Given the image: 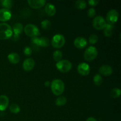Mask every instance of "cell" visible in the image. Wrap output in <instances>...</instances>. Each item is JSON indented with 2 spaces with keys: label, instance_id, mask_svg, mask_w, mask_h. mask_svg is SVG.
<instances>
[{
  "label": "cell",
  "instance_id": "1",
  "mask_svg": "<svg viewBox=\"0 0 121 121\" xmlns=\"http://www.w3.org/2000/svg\"><path fill=\"white\" fill-rule=\"evenodd\" d=\"M51 90L54 95L60 96L65 91V83L60 79H54L50 83Z\"/></svg>",
  "mask_w": 121,
  "mask_h": 121
},
{
  "label": "cell",
  "instance_id": "2",
  "mask_svg": "<svg viewBox=\"0 0 121 121\" xmlns=\"http://www.w3.org/2000/svg\"><path fill=\"white\" fill-rule=\"evenodd\" d=\"M11 27L5 22L0 23V40H7L13 36Z\"/></svg>",
  "mask_w": 121,
  "mask_h": 121
},
{
  "label": "cell",
  "instance_id": "3",
  "mask_svg": "<svg viewBox=\"0 0 121 121\" xmlns=\"http://www.w3.org/2000/svg\"><path fill=\"white\" fill-rule=\"evenodd\" d=\"M98 51L94 46L87 47L84 53V59L87 61H91L95 59L98 56Z\"/></svg>",
  "mask_w": 121,
  "mask_h": 121
},
{
  "label": "cell",
  "instance_id": "4",
  "mask_svg": "<svg viewBox=\"0 0 121 121\" xmlns=\"http://www.w3.org/2000/svg\"><path fill=\"white\" fill-rule=\"evenodd\" d=\"M24 31L27 35L30 37H35L40 35V31L36 26L33 24H28L24 28Z\"/></svg>",
  "mask_w": 121,
  "mask_h": 121
},
{
  "label": "cell",
  "instance_id": "5",
  "mask_svg": "<svg viewBox=\"0 0 121 121\" xmlns=\"http://www.w3.org/2000/svg\"><path fill=\"white\" fill-rule=\"evenodd\" d=\"M57 69L61 72L66 73L72 69V63L68 60H61L60 61L57 62L56 65Z\"/></svg>",
  "mask_w": 121,
  "mask_h": 121
},
{
  "label": "cell",
  "instance_id": "6",
  "mask_svg": "<svg viewBox=\"0 0 121 121\" xmlns=\"http://www.w3.org/2000/svg\"><path fill=\"white\" fill-rule=\"evenodd\" d=\"M65 38L63 35L60 34H57L54 35L51 41L52 46L54 48H60L65 45Z\"/></svg>",
  "mask_w": 121,
  "mask_h": 121
},
{
  "label": "cell",
  "instance_id": "7",
  "mask_svg": "<svg viewBox=\"0 0 121 121\" xmlns=\"http://www.w3.org/2000/svg\"><path fill=\"white\" fill-rule=\"evenodd\" d=\"M106 24L107 23L106 22V20L103 17L100 16V15L96 17L92 21V25H93V27L98 30H104Z\"/></svg>",
  "mask_w": 121,
  "mask_h": 121
},
{
  "label": "cell",
  "instance_id": "8",
  "mask_svg": "<svg viewBox=\"0 0 121 121\" xmlns=\"http://www.w3.org/2000/svg\"><path fill=\"white\" fill-rule=\"evenodd\" d=\"M119 18V13L116 9H112L108 12L106 14V21L110 24H113L115 23Z\"/></svg>",
  "mask_w": 121,
  "mask_h": 121
},
{
  "label": "cell",
  "instance_id": "9",
  "mask_svg": "<svg viewBox=\"0 0 121 121\" xmlns=\"http://www.w3.org/2000/svg\"><path fill=\"white\" fill-rule=\"evenodd\" d=\"M31 41L38 46L41 47H48L50 44V41L48 38L46 37H35L31 38Z\"/></svg>",
  "mask_w": 121,
  "mask_h": 121
},
{
  "label": "cell",
  "instance_id": "10",
  "mask_svg": "<svg viewBox=\"0 0 121 121\" xmlns=\"http://www.w3.org/2000/svg\"><path fill=\"white\" fill-rule=\"evenodd\" d=\"M78 72L82 76H87L89 74L91 68L89 65L86 63H81L78 66Z\"/></svg>",
  "mask_w": 121,
  "mask_h": 121
},
{
  "label": "cell",
  "instance_id": "11",
  "mask_svg": "<svg viewBox=\"0 0 121 121\" xmlns=\"http://www.w3.org/2000/svg\"><path fill=\"white\" fill-rule=\"evenodd\" d=\"M12 16V13L10 9L6 8H1L0 9V21H7L11 18Z\"/></svg>",
  "mask_w": 121,
  "mask_h": 121
},
{
  "label": "cell",
  "instance_id": "12",
  "mask_svg": "<svg viewBox=\"0 0 121 121\" xmlns=\"http://www.w3.org/2000/svg\"><path fill=\"white\" fill-rule=\"evenodd\" d=\"M87 44V41L83 37H78L74 40V45L76 48L82 49L85 48Z\"/></svg>",
  "mask_w": 121,
  "mask_h": 121
},
{
  "label": "cell",
  "instance_id": "13",
  "mask_svg": "<svg viewBox=\"0 0 121 121\" xmlns=\"http://www.w3.org/2000/svg\"><path fill=\"white\" fill-rule=\"evenodd\" d=\"M34 66H35V61L31 58L26 59L22 63V67L24 70L27 72H29L33 70Z\"/></svg>",
  "mask_w": 121,
  "mask_h": 121
},
{
  "label": "cell",
  "instance_id": "14",
  "mask_svg": "<svg viewBox=\"0 0 121 121\" xmlns=\"http://www.w3.org/2000/svg\"><path fill=\"white\" fill-rule=\"evenodd\" d=\"M99 72L100 74H102L105 76H109L111 75L113 73V69L109 65H105L100 66L99 69Z\"/></svg>",
  "mask_w": 121,
  "mask_h": 121
},
{
  "label": "cell",
  "instance_id": "15",
  "mask_svg": "<svg viewBox=\"0 0 121 121\" xmlns=\"http://www.w3.org/2000/svg\"><path fill=\"white\" fill-rule=\"evenodd\" d=\"M46 1L45 0H28V3L31 8L34 9L41 8L46 4Z\"/></svg>",
  "mask_w": 121,
  "mask_h": 121
},
{
  "label": "cell",
  "instance_id": "16",
  "mask_svg": "<svg viewBox=\"0 0 121 121\" xmlns=\"http://www.w3.org/2000/svg\"><path fill=\"white\" fill-rule=\"evenodd\" d=\"M9 104V99L5 95L0 96V111H4Z\"/></svg>",
  "mask_w": 121,
  "mask_h": 121
},
{
  "label": "cell",
  "instance_id": "17",
  "mask_svg": "<svg viewBox=\"0 0 121 121\" xmlns=\"http://www.w3.org/2000/svg\"><path fill=\"white\" fill-rule=\"evenodd\" d=\"M45 11L49 16H53L56 13V8L52 3H47L45 6Z\"/></svg>",
  "mask_w": 121,
  "mask_h": 121
},
{
  "label": "cell",
  "instance_id": "18",
  "mask_svg": "<svg viewBox=\"0 0 121 121\" xmlns=\"http://www.w3.org/2000/svg\"><path fill=\"white\" fill-rule=\"evenodd\" d=\"M114 25L113 24H106V26L104 29V33L105 34V36L109 37L112 36L113 34V30H114Z\"/></svg>",
  "mask_w": 121,
  "mask_h": 121
},
{
  "label": "cell",
  "instance_id": "19",
  "mask_svg": "<svg viewBox=\"0 0 121 121\" xmlns=\"http://www.w3.org/2000/svg\"><path fill=\"white\" fill-rule=\"evenodd\" d=\"M8 59L11 63L17 64L20 60V56L16 53H11L8 55Z\"/></svg>",
  "mask_w": 121,
  "mask_h": 121
},
{
  "label": "cell",
  "instance_id": "20",
  "mask_svg": "<svg viewBox=\"0 0 121 121\" xmlns=\"http://www.w3.org/2000/svg\"><path fill=\"white\" fill-rule=\"evenodd\" d=\"M23 26L20 22H17V23L14 24L13 27V28H12L13 33L14 34H17V35H19L22 33V31H23Z\"/></svg>",
  "mask_w": 121,
  "mask_h": 121
},
{
  "label": "cell",
  "instance_id": "21",
  "mask_svg": "<svg viewBox=\"0 0 121 121\" xmlns=\"http://www.w3.org/2000/svg\"><path fill=\"white\" fill-rule=\"evenodd\" d=\"M67 103V99L66 97L63 96H60L56 99L55 101V104L57 106H61L66 105Z\"/></svg>",
  "mask_w": 121,
  "mask_h": 121
},
{
  "label": "cell",
  "instance_id": "22",
  "mask_svg": "<svg viewBox=\"0 0 121 121\" xmlns=\"http://www.w3.org/2000/svg\"><path fill=\"white\" fill-rule=\"evenodd\" d=\"M121 91L119 88L115 87L112 89L110 92V96L113 98H118L121 96Z\"/></svg>",
  "mask_w": 121,
  "mask_h": 121
},
{
  "label": "cell",
  "instance_id": "23",
  "mask_svg": "<svg viewBox=\"0 0 121 121\" xmlns=\"http://www.w3.org/2000/svg\"><path fill=\"white\" fill-rule=\"evenodd\" d=\"M53 57L54 61L58 62V61H60V60H61V59H62L63 57L62 52H61V51L59 50L54 51V53H53Z\"/></svg>",
  "mask_w": 121,
  "mask_h": 121
},
{
  "label": "cell",
  "instance_id": "24",
  "mask_svg": "<svg viewBox=\"0 0 121 121\" xmlns=\"http://www.w3.org/2000/svg\"><path fill=\"white\" fill-rule=\"evenodd\" d=\"M75 7L79 9H83L86 7V2L83 0H78L75 2Z\"/></svg>",
  "mask_w": 121,
  "mask_h": 121
},
{
  "label": "cell",
  "instance_id": "25",
  "mask_svg": "<svg viewBox=\"0 0 121 121\" xmlns=\"http://www.w3.org/2000/svg\"><path fill=\"white\" fill-rule=\"evenodd\" d=\"M93 82L96 86H100L103 82V79L100 74H96L93 77Z\"/></svg>",
  "mask_w": 121,
  "mask_h": 121
},
{
  "label": "cell",
  "instance_id": "26",
  "mask_svg": "<svg viewBox=\"0 0 121 121\" xmlns=\"http://www.w3.org/2000/svg\"><path fill=\"white\" fill-rule=\"evenodd\" d=\"M1 4L2 7L6 9H11L13 5V2L11 0H3L1 1Z\"/></svg>",
  "mask_w": 121,
  "mask_h": 121
},
{
  "label": "cell",
  "instance_id": "27",
  "mask_svg": "<svg viewBox=\"0 0 121 121\" xmlns=\"http://www.w3.org/2000/svg\"><path fill=\"white\" fill-rule=\"evenodd\" d=\"M9 111L11 113L16 114L20 112V108L17 104H13L9 106Z\"/></svg>",
  "mask_w": 121,
  "mask_h": 121
},
{
  "label": "cell",
  "instance_id": "28",
  "mask_svg": "<svg viewBox=\"0 0 121 121\" xmlns=\"http://www.w3.org/2000/svg\"><path fill=\"white\" fill-rule=\"evenodd\" d=\"M41 26L44 30H49L52 26V23L49 20H44L41 21Z\"/></svg>",
  "mask_w": 121,
  "mask_h": 121
},
{
  "label": "cell",
  "instance_id": "29",
  "mask_svg": "<svg viewBox=\"0 0 121 121\" xmlns=\"http://www.w3.org/2000/svg\"><path fill=\"white\" fill-rule=\"evenodd\" d=\"M98 41V36L96 34H91L89 38V42L92 44L96 43Z\"/></svg>",
  "mask_w": 121,
  "mask_h": 121
},
{
  "label": "cell",
  "instance_id": "30",
  "mask_svg": "<svg viewBox=\"0 0 121 121\" xmlns=\"http://www.w3.org/2000/svg\"><path fill=\"white\" fill-rule=\"evenodd\" d=\"M24 54L27 56H30L32 54V49L29 46H26L24 48Z\"/></svg>",
  "mask_w": 121,
  "mask_h": 121
},
{
  "label": "cell",
  "instance_id": "31",
  "mask_svg": "<svg viewBox=\"0 0 121 121\" xmlns=\"http://www.w3.org/2000/svg\"><path fill=\"white\" fill-rule=\"evenodd\" d=\"M87 16L90 18H92L95 15L96 10L95 8H91L88 11H87Z\"/></svg>",
  "mask_w": 121,
  "mask_h": 121
},
{
  "label": "cell",
  "instance_id": "32",
  "mask_svg": "<svg viewBox=\"0 0 121 121\" xmlns=\"http://www.w3.org/2000/svg\"><path fill=\"white\" fill-rule=\"evenodd\" d=\"M99 0H89L88 1V3L91 6H96L99 4Z\"/></svg>",
  "mask_w": 121,
  "mask_h": 121
},
{
  "label": "cell",
  "instance_id": "33",
  "mask_svg": "<svg viewBox=\"0 0 121 121\" xmlns=\"http://www.w3.org/2000/svg\"><path fill=\"white\" fill-rule=\"evenodd\" d=\"M13 38H14V40H15V41H17V40H19V38H20V35H17V34H13Z\"/></svg>",
  "mask_w": 121,
  "mask_h": 121
},
{
  "label": "cell",
  "instance_id": "34",
  "mask_svg": "<svg viewBox=\"0 0 121 121\" xmlns=\"http://www.w3.org/2000/svg\"><path fill=\"white\" fill-rule=\"evenodd\" d=\"M86 121H97V120L95 118H93V117H89V118L86 119Z\"/></svg>",
  "mask_w": 121,
  "mask_h": 121
},
{
  "label": "cell",
  "instance_id": "35",
  "mask_svg": "<svg viewBox=\"0 0 121 121\" xmlns=\"http://www.w3.org/2000/svg\"><path fill=\"white\" fill-rule=\"evenodd\" d=\"M44 85L45 86H49L50 85V82L49 81H46V82L44 83Z\"/></svg>",
  "mask_w": 121,
  "mask_h": 121
}]
</instances>
